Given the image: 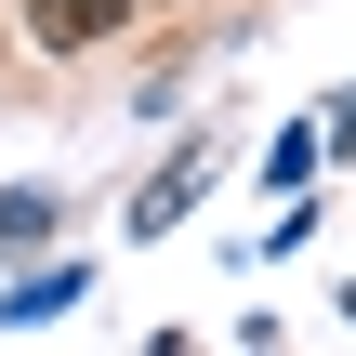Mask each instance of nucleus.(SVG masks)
Returning a JSON list of instances; mask_svg holds the SVG:
<instances>
[{
	"instance_id": "nucleus-1",
	"label": "nucleus",
	"mask_w": 356,
	"mask_h": 356,
	"mask_svg": "<svg viewBox=\"0 0 356 356\" xmlns=\"http://www.w3.org/2000/svg\"><path fill=\"white\" fill-rule=\"evenodd\" d=\"M132 13H145V0H26V40H40V53H106Z\"/></svg>"
},
{
	"instance_id": "nucleus-2",
	"label": "nucleus",
	"mask_w": 356,
	"mask_h": 356,
	"mask_svg": "<svg viewBox=\"0 0 356 356\" xmlns=\"http://www.w3.org/2000/svg\"><path fill=\"white\" fill-rule=\"evenodd\" d=\"M79 291H92V277H26V291H13V304H0V317H13V330H40V317H66V304H79Z\"/></svg>"
}]
</instances>
